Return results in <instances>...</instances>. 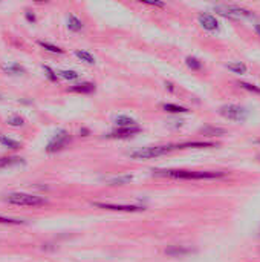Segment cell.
I'll return each instance as SVG.
<instances>
[{
    "instance_id": "cell-1",
    "label": "cell",
    "mask_w": 260,
    "mask_h": 262,
    "mask_svg": "<svg viewBox=\"0 0 260 262\" xmlns=\"http://www.w3.org/2000/svg\"><path fill=\"white\" fill-rule=\"evenodd\" d=\"M155 177H166L173 180H219L224 178V172L213 170H181V169H156L153 170Z\"/></svg>"
},
{
    "instance_id": "cell-2",
    "label": "cell",
    "mask_w": 260,
    "mask_h": 262,
    "mask_svg": "<svg viewBox=\"0 0 260 262\" xmlns=\"http://www.w3.org/2000/svg\"><path fill=\"white\" fill-rule=\"evenodd\" d=\"M173 150H178L176 144H166V146H147V147H139L136 150L129 152V157L132 160H152L158 157H164Z\"/></svg>"
},
{
    "instance_id": "cell-3",
    "label": "cell",
    "mask_w": 260,
    "mask_h": 262,
    "mask_svg": "<svg viewBox=\"0 0 260 262\" xmlns=\"http://www.w3.org/2000/svg\"><path fill=\"white\" fill-rule=\"evenodd\" d=\"M5 201L8 204L20 206V207H40V206L48 204V200L37 196V195H31V193H23V192L9 193L5 196Z\"/></svg>"
},
{
    "instance_id": "cell-4",
    "label": "cell",
    "mask_w": 260,
    "mask_h": 262,
    "mask_svg": "<svg viewBox=\"0 0 260 262\" xmlns=\"http://www.w3.org/2000/svg\"><path fill=\"white\" fill-rule=\"evenodd\" d=\"M215 11L224 17H230V18H248V17H254V14L242 6L238 5H216Z\"/></svg>"
},
{
    "instance_id": "cell-5",
    "label": "cell",
    "mask_w": 260,
    "mask_h": 262,
    "mask_svg": "<svg viewBox=\"0 0 260 262\" xmlns=\"http://www.w3.org/2000/svg\"><path fill=\"white\" fill-rule=\"evenodd\" d=\"M219 114L224 118H227L230 121H238V123L245 121L248 117V111L242 106H238V104H224V106H221Z\"/></svg>"
},
{
    "instance_id": "cell-6",
    "label": "cell",
    "mask_w": 260,
    "mask_h": 262,
    "mask_svg": "<svg viewBox=\"0 0 260 262\" xmlns=\"http://www.w3.org/2000/svg\"><path fill=\"white\" fill-rule=\"evenodd\" d=\"M70 141V137H69V132L64 130V129H60L57 130V134L54 135V138L48 143V147H46V152L49 154H54V152H60L66 147V144Z\"/></svg>"
},
{
    "instance_id": "cell-7",
    "label": "cell",
    "mask_w": 260,
    "mask_h": 262,
    "mask_svg": "<svg viewBox=\"0 0 260 262\" xmlns=\"http://www.w3.org/2000/svg\"><path fill=\"white\" fill-rule=\"evenodd\" d=\"M95 207L100 209H106V210H113V212H127V213H133V212H141L144 210V207L141 206H132V204H109V203H93Z\"/></svg>"
},
{
    "instance_id": "cell-8",
    "label": "cell",
    "mask_w": 260,
    "mask_h": 262,
    "mask_svg": "<svg viewBox=\"0 0 260 262\" xmlns=\"http://www.w3.org/2000/svg\"><path fill=\"white\" fill-rule=\"evenodd\" d=\"M198 21H199V25L205 29V31H218L219 29V21H218V18L215 17V15H211V14H207V12H201L199 15H198Z\"/></svg>"
},
{
    "instance_id": "cell-9",
    "label": "cell",
    "mask_w": 260,
    "mask_h": 262,
    "mask_svg": "<svg viewBox=\"0 0 260 262\" xmlns=\"http://www.w3.org/2000/svg\"><path fill=\"white\" fill-rule=\"evenodd\" d=\"M141 130V127L136 124V126H130V127H116L115 130H112L109 135H106L107 138H129V137H133L136 135L138 132Z\"/></svg>"
},
{
    "instance_id": "cell-10",
    "label": "cell",
    "mask_w": 260,
    "mask_h": 262,
    "mask_svg": "<svg viewBox=\"0 0 260 262\" xmlns=\"http://www.w3.org/2000/svg\"><path fill=\"white\" fill-rule=\"evenodd\" d=\"M67 91L69 92H75V94H92V92H95V84L90 83V81H83L80 84L70 86Z\"/></svg>"
},
{
    "instance_id": "cell-11",
    "label": "cell",
    "mask_w": 260,
    "mask_h": 262,
    "mask_svg": "<svg viewBox=\"0 0 260 262\" xmlns=\"http://www.w3.org/2000/svg\"><path fill=\"white\" fill-rule=\"evenodd\" d=\"M67 28H69V31H72V32H80V31L83 29V21H81L78 17H75L74 14H70V15L67 17Z\"/></svg>"
},
{
    "instance_id": "cell-12",
    "label": "cell",
    "mask_w": 260,
    "mask_h": 262,
    "mask_svg": "<svg viewBox=\"0 0 260 262\" xmlns=\"http://www.w3.org/2000/svg\"><path fill=\"white\" fill-rule=\"evenodd\" d=\"M115 124L118 127H130V126H136V121L130 118L129 115H118L115 118Z\"/></svg>"
},
{
    "instance_id": "cell-13",
    "label": "cell",
    "mask_w": 260,
    "mask_h": 262,
    "mask_svg": "<svg viewBox=\"0 0 260 262\" xmlns=\"http://www.w3.org/2000/svg\"><path fill=\"white\" fill-rule=\"evenodd\" d=\"M75 57L77 58H80L83 63H86V64H95V57L90 54V52H87V51H80V49H77L75 51Z\"/></svg>"
},
{
    "instance_id": "cell-14",
    "label": "cell",
    "mask_w": 260,
    "mask_h": 262,
    "mask_svg": "<svg viewBox=\"0 0 260 262\" xmlns=\"http://www.w3.org/2000/svg\"><path fill=\"white\" fill-rule=\"evenodd\" d=\"M0 144H2V146H5V147H8V149H12V150L20 149V146H21L18 141L12 140V138L6 137V135H3V134H0Z\"/></svg>"
},
{
    "instance_id": "cell-15",
    "label": "cell",
    "mask_w": 260,
    "mask_h": 262,
    "mask_svg": "<svg viewBox=\"0 0 260 262\" xmlns=\"http://www.w3.org/2000/svg\"><path fill=\"white\" fill-rule=\"evenodd\" d=\"M21 161L23 160L18 158V157H0V169L8 167V166H12V164H18Z\"/></svg>"
},
{
    "instance_id": "cell-16",
    "label": "cell",
    "mask_w": 260,
    "mask_h": 262,
    "mask_svg": "<svg viewBox=\"0 0 260 262\" xmlns=\"http://www.w3.org/2000/svg\"><path fill=\"white\" fill-rule=\"evenodd\" d=\"M38 45H40L43 49H46L48 52H52V54H63V52H64L60 46H55V45L48 43V41H43V40H38Z\"/></svg>"
},
{
    "instance_id": "cell-17",
    "label": "cell",
    "mask_w": 260,
    "mask_h": 262,
    "mask_svg": "<svg viewBox=\"0 0 260 262\" xmlns=\"http://www.w3.org/2000/svg\"><path fill=\"white\" fill-rule=\"evenodd\" d=\"M162 107H164V111H167V112H170V114H184V112H188L187 107L178 106V104H172V103H166Z\"/></svg>"
},
{
    "instance_id": "cell-18",
    "label": "cell",
    "mask_w": 260,
    "mask_h": 262,
    "mask_svg": "<svg viewBox=\"0 0 260 262\" xmlns=\"http://www.w3.org/2000/svg\"><path fill=\"white\" fill-rule=\"evenodd\" d=\"M2 68H3V71H6L8 74H14V75H17V74H23V72H25V68H23V66H20L18 63L5 64V66H2Z\"/></svg>"
},
{
    "instance_id": "cell-19",
    "label": "cell",
    "mask_w": 260,
    "mask_h": 262,
    "mask_svg": "<svg viewBox=\"0 0 260 262\" xmlns=\"http://www.w3.org/2000/svg\"><path fill=\"white\" fill-rule=\"evenodd\" d=\"M227 68H228L230 71H233L234 74H239V75H242V74H247V66H245L244 63H241V61L230 63V64H227Z\"/></svg>"
},
{
    "instance_id": "cell-20",
    "label": "cell",
    "mask_w": 260,
    "mask_h": 262,
    "mask_svg": "<svg viewBox=\"0 0 260 262\" xmlns=\"http://www.w3.org/2000/svg\"><path fill=\"white\" fill-rule=\"evenodd\" d=\"M58 75L61 77V78H64V80H77L78 77H80V74L77 72V71H72V69H66V71H60L58 72Z\"/></svg>"
},
{
    "instance_id": "cell-21",
    "label": "cell",
    "mask_w": 260,
    "mask_h": 262,
    "mask_svg": "<svg viewBox=\"0 0 260 262\" xmlns=\"http://www.w3.org/2000/svg\"><path fill=\"white\" fill-rule=\"evenodd\" d=\"M185 63H187V66H188L190 69H193V71H199V69L202 68V63H201L196 57H187Z\"/></svg>"
},
{
    "instance_id": "cell-22",
    "label": "cell",
    "mask_w": 260,
    "mask_h": 262,
    "mask_svg": "<svg viewBox=\"0 0 260 262\" xmlns=\"http://www.w3.org/2000/svg\"><path fill=\"white\" fill-rule=\"evenodd\" d=\"M8 124H9V126H14V127H20V126L25 124V120H23L20 115H11V117L8 118Z\"/></svg>"
},
{
    "instance_id": "cell-23",
    "label": "cell",
    "mask_w": 260,
    "mask_h": 262,
    "mask_svg": "<svg viewBox=\"0 0 260 262\" xmlns=\"http://www.w3.org/2000/svg\"><path fill=\"white\" fill-rule=\"evenodd\" d=\"M132 181V177H118V178H113V180H110L109 181V184L110 186H118V184H127V183H130Z\"/></svg>"
},
{
    "instance_id": "cell-24",
    "label": "cell",
    "mask_w": 260,
    "mask_h": 262,
    "mask_svg": "<svg viewBox=\"0 0 260 262\" xmlns=\"http://www.w3.org/2000/svg\"><path fill=\"white\" fill-rule=\"evenodd\" d=\"M0 224L20 226V224H25V221H21V220H12V218H6V216H2V215H0Z\"/></svg>"
},
{
    "instance_id": "cell-25",
    "label": "cell",
    "mask_w": 260,
    "mask_h": 262,
    "mask_svg": "<svg viewBox=\"0 0 260 262\" xmlns=\"http://www.w3.org/2000/svg\"><path fill=\"white\" fill-rule=\"evenodd\" d=\"M43 69H44V72H46V77H48L51 81H57V80H58V75L55 74V71H54L51 66H48V64H43Z\"/></svg>"
},
{
    "instance_id": "cell-26",
    "label": "cell",
    "mask_w": 260,
    "mask_h": 262,
    "mask_svg": "<svg viewBox=\"0 0 260 262\" xmlns=\"http://www.w3.org/2000/svg\"><path fill=\"white\" fill-rule=\"evenodd\" d=\"M202 132H204L205 135H210V137L225 134V130H224V129H219V127H205V129H202Z\"/></svg>"
},
{
    "instance_id": "cell-27",
    "label": "cell",
    "mask_w": 260,
    "mask_h": 262,
    "mask_svg": "<svg viewBox=\"0 0 260 262\" xmlns=\"http://www.w3.org/2000/svg\"><path fill=\"white\" fill-rule=\"evenodd\" d=\"M239 86H241V88H244V89H247V91H250V92H256V94H260V88H257L256 84H251V83L241 81V83H239Z\"/></svg>"
},
{
    "instance_id": "cell-28",
    "label": "cell",
    "mask_w": 260,
    "mask_h": 262,
    "mask_svg": "<svg viewBox=\"0 0 260 262\" xmlns=\"http://www.w3.org/2000/svg\"><path fill=\"white\" fill-rule=\"evenodd\" d=\"M144 5H149V6H156V8H164L166 5L162 2H147V0H141Z\"/></svg>"
},
{
    "instance_id": "cell-29",
    "label": "cell",
    "mask_w": 260,
    "mask_h": 262,
    "mask_svg": "<svg viewBox=\"0 0 260 262\" xmlns=\"http://www.w3.org/2000/svg\"><path fill=\"white\" fill-rule=\"evenodd\" d=\"M26 18H28L29 21H35V15L31 14V11H26Z\"/></svg>"
},
{
    "instance_id": "cell-30",
    "label": "cell",
    "mask_w": 260,
    "mask_h": 262,
    "mask_svg": "<svg viewBox=\"0 0 260 262\" xmlns=\"http://www.w3.org/2000/svg\"><path fill=\"white\" fill-rule=\"evenodd\" d=\"M254 29H256V32H257V34L260 35V23H257V25H256V28H254Z\"/></svg>"
}]
</instances>
